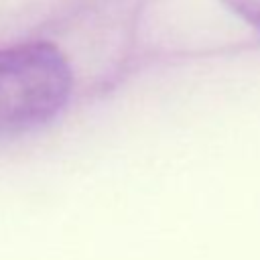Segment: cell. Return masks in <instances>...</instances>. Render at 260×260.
<instances>
[{"mask_svg":"<svg viewBox=\"0 0 260 260\" xmlns=\"http://www.w3.org/2000/svg\"><path fill=\"white\" fill-rule=\"evenodd\" d=\"M71 69L51 43L0 49V136L30 132L53 120L71 93Z\"/></svg>","mask_w":260,"mask_h":260,"instance_id":"1","label":"cell"},{"mask_svg":"<svg viewBox=\"0 0 260 260\" xmlns=\"http://www.w3.org/2000/svg\"><path fill=\"white\" fill-rule=\"evenodd\" d=\"M223 4L248 24L260 28V0H223Z\"/></svg>","mask_w":260,"mask_h":260,"instance_id":"2","label":"cell"}]
</instances>
